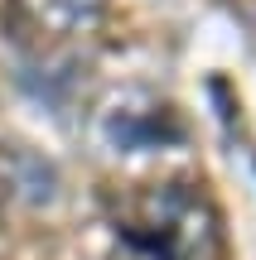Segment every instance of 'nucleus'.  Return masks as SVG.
Segmentation results:
<instances>
[{
	"label": "nucleus",
	"mask_w": 256,
	"mask_h": 260,
	"mask_svg": "<svg viewBox=\"0 0 256 260\" xmlns=\"http://www.w3.org/2000/svg\"><path fill=\"white\" fill-rule=\"evenodd\" d=\"M116 251L121 260H227V241L203 183L169 178V183L135 188L121 203Z\"/></svg>",
	"instance_id": "obj_1"
},
{
	"label": "nucleus",
	"mask_w": 256,
	"mask_h": 260,
	"mask_svg": "<svg viewBox=\"0 0 256 260\" xmlns=\"http://www.w3.org/2000/svg\"><path fill=\"white\" fill-rule=\"evenodd\" d=\"M5 19L19 44L63 48L102 29L106 0H5Z\"/></svg>",
	"instance_id": "obj_2"
}]
</instances>
